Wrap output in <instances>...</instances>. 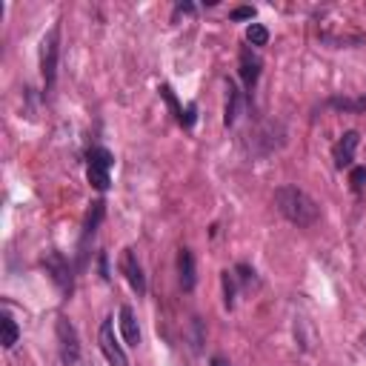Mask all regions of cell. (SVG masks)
I'll list each match as a JSON object with an SVG mask.
<instances>
[{
  "instance_id": "obj_1",
  "label": "cell",
  "mask_w": 366,
  "mask_h": 366,
  "mask_svg": "<svg viewBox=\"0 0 366 366\" xmlns=\"http://www.w3.org/2000/svg\"><path fill=\"white\" fill-rule=\"evenodd\" d=\"M275 206L289 223H295L301 229H309L321 221V206L315 203L312 195H306V192L298 186L275 189Z\"/></svg>"
},
{
  "instance_id": "obj_2",
  "label": "cell",
  "mask_w": 366,
  "mask_h": 366,
  "mask_svg": "<svg viewBox=\"0 0 366 366\" xmlns=\"http://www.w3.org/2000/svg\"><path fill=\"white\" fill-rule=\"evenodd\" d=\"M57 57H61V26H52L41 41V74L46 89H52L57 81Z\"/></svg>"
},
{
  "instance_id": "obj_3",
  "label": "cell",
  "mask_w": 366,
  "mask_h": 366,
  "mask_svg": "<svg viewBox=\"0 0 366 366\" xmlns=\"http://www.w3.org/2000/svg\"><path fill=\"white\" fill-rule=\"evenodd\" d=\"M86 161H89V172H86V175H89V183L98 189V192H106L109 183H112L109 172H112V166H114L112 152L103 149V146H92L89 155H86Z\"/></svg>"
},
{
  "instance_id": "obj_4",
  "label": "cell",
  "mask_w": 366,
  "mask_h": 366,
  "mask_svg": "<svg viewBox=\"0 0 366 366\" xmlns=\"http://www.w3.org/2000/svg\"><path fill=\"white\" fill-rule=\"evenodd\" d=\"M54 329H57V346H61V360L66 366H78V360H81V338H78L74 323L61 315Z\"/></svg>"
},
{
  "instance_id": "obj_5",
  "label": "cell",
  "mask_w": 366,
  "mask_h": 366,
  "mask_svg": "<svg viewBox=\"0 0 366 366\" xmlns=\"http://www.w3.org/2000/svg\"><path fill=\"white\" fill-rule=\"evenodd\" d=\"M98 343H101V352H103V358H106L109 366H129V358H126V352H123L121 340L114 338V326H112V321H103V323H101Z\"/></svg>"
},
{
  "instance_id": "obj_6",
  "label": "cell",
  "mask_w": 366,
  "mask_h": 366,
  "mask_svg": "<svg viewBox=\"0 0 366 366\" xmlns=\"http://www.w3.org/2000/svg\"><path fill=\"white\" fill-rule=\"evenodd\" d=\"M358 143H360V134H358L355 129H349V132H343V134H340V141H338L335 149H332V161H335L338 169H352Z\"/></svg>"
},
{
  "instance_id": "obj_7",
  "label": "cell",
  "mask_w": 366,
  "mask_h": 366,
  "mask_svg": "<svg viewBox=\"0 0 366 366\" xmlns=\"http://www.w3.org/2000/svg\"><path fill=\"white\" fill-rule=\"evenodd\" d=\"M261 57L252 52V49H241V61H238V72H241V81H243V86L252 92L255 86H258V78H261Z\"/></svg>"
},
{
  "instance_id": "obj_8",
  "label": "cell",
  "mask_w": 366,
  "mask_h": 366,
  "mask_svg": "<svg viewBox=\"0 0 366 366\" xmlns=\"http://www.w3.org/2000/svg\"><path fill=\"white\" fill-rule=\"evenodd\" d=\"M121 269H123V275H126V281H129V286L134 289V292H138V295H146V275H143V266H141L138 258H134L132 249H126V252H123Z\"/></svg>"
},
{
  "instance_id": "obj_9",
  "label": "cell",
  "mask_w": 366,
  "mask_h": 366,
  "mask_svg": "<svg viewBox=\"0 0 366 366\" xmlns=\"http://www.w3.org/2000/svg\"><path fill=\"white\" fill-rule=\"evenodd\" d=\"M178 281H181V289L183 292H192L198 283V269H195V255H192V249H181L178 252Z\"/></svg>"
},
{
  "instance_id": "obj_10",
  "label": "cell",
  "mask_w": 366,
  "mask_h": 366,
  "mask_svg": "<svg viewBox=\"0 0 366 366\" xmlns=\"http://www.w3.org/2000/svg\"><path fill=\"white\" fill-rule=\"evenodd\" d=\"M43 266H46V272L52 275V281L61 286L63 292H69V289H72V275H69V263L63 261V255L61 252H49L43 258Z\"/></svg>"
},
{
  "instance_id": "obj_11",
  "label": "cell",
  "mask_w": 366,
  "mask_h": 366,
  "mask_svg": "<svg viewBox=\"0 0 366 366\" xmlns=\"http://www.w3.org/2000/svg\"><path fill=\"white\" fill-rule=\"evenodd\" d=\"M241 112H243V94H241V89L232 81H229L226 83V114H223V123L235 126L238 118H241Z\"/></svg>"
},
{
  "instance_id": "obj_12",
  "label": "cell",
  "mask_w": 366,
  "mask_h": 366,
  "mask_svg": "<svg viewBox=\"0 0 366 366\" xmlns=\"http://www.w3.org/2000/svg\"><path fill=\"white\" fill-rule=\"evenodd\" d=\"M121 335L129 346L141 343V326H138V318H134V312H132V306H121Z\"/></svg>"
},
{
  "instance_id": "obj_13",
  "label": "cell",
  "mask_w": 366,
  "mask_h": 366,
  "mask_svg": "<svg viewBox=\"0 0 366 366\" xmlns=\"http://www.w3.org/2000/svg\"><path fill=\"white\" fill-rule=\"evenodd\" d=\"M106 215V203L103 201H94L92 209H89V215H86V226H83V241H89L94 232H98V226Z\"/></svg>"
},
{
  "instance_id": "obj_14",
  "label": "cell",
  "mask_w": 366,
  "mask_h": 366,
  "mask_svg": "<svg viewBox=\"0 0 366 366\" xmlns=\"http://www.w3.org/2000/svg\"><path fill=\"white\" fill-rule=\"evenodd\" d=\"M0 329H3V338H0V343H3V349H12V346L17 343V338H21V329H17V323L9 312L0 315Z\"/></svg>"
},
{
  "instance_id": "obj_15",
  "label": "cell",
  "mask_w": 366,
  "mask_h": 366,
  "mask_svg": "<svg viewBox=\"0 0 366 366\" xmlns=\"http://www.w3.org/2000/svg\"><path fill=\"white\" fill-rule=\"evenodd\" d=\"M246 41L252 46H266L269 43V29L263 23H249L246 26Z\"/></svg>"
},
{
  "instance_id": "obj_16",
  "label": "cell",
  "mask_w": 366,
  "mask_h": 366,
  "mask_svg": "<svg viewBox=\"0 0 366 366\" xmlns=\"http://www.w3.org/2000/svg\"><path fill=\"white\" fill-rule=\"evenodd\" d=\"M329 106L343 112H366V98H332Z\"/></svg>"
},
{
  "instance_id": "obj_17",
  "label": "cell",
  "mask_w": 366,
  "mask_h": 366,
  "mask_svg": "<svg viewBox=\"0 0 366 366\" xmlns=\"http://www.w3.org/2000/svg\"><path fill=\"white\" fill-rule=\"evenodd\" d=\"M221 281H223V303H226V309H232L235 306V275L223 272Z\"/></svg>"
},
{
  "instance_id": "obj_18",
  "label": "cell",
  "mask_w": 366,
  "mask_h": 366,
  "mask_svg": "<svg viewBox=\"0 0 366 366\" xmlns=\"http://www.w3.org/2000/svg\"><path fill=\"white\" fill-rule=\"evenodd\" d=\"M349 183H352V192H363V186H366V166H352Z\"/></svg>"
},
{
  "instance_id": "obj_19",
  "label": "cell",
  "mask_w": 366,
  "mask_h": 366,
  "mask_svg": "<svg viewBox=\"0 0 366 366\" xmlns=\"http://www.w3.org/2000/svg\"><path fill=\"white\" fill-rule=\"evenodd\" d=\"M161 94H163V101L169 103V109L175 112V118H178V123H181V121H183V109L178 106V101H175V94H172V89H169V86H161Z\"/></svg>"
},
{
  "instance_id": "obj_20",
  "label": "cell",
  "mask_w": 366,
  "mask_h": 366,
  "mask_svg": "<svg viewBox=\"0 0 366 366\" xmlns=\"http://www.w3.org/2000/svg\"><path fill=\"white\" fill-rule=\"evenodd\" d=\"M235 272H238V281H241L243 286H249V283H252V281H255V269H249L246 263H241V266L235 269Z\"/></svg>"
},
{
  "instance_id": "obj_21",
  "label": "cell",
  "mask_w": 366,
  "mask_h": 366,
  "mask_svg": "<svg viewBox=\"0 0 366 366\" xmlns=\"http://www.w3.org/2000/svg\"><path fill=\"white\" fill-rule=\"evenodd\" d=\"M255 17V9L252 6H238L232 9V21H252Z\"/></svg>"
},
{
  "instance_id": "obj_22",
  "label": "cell",
  "mask_w": 366,
  "mask_h": 366,
  "mask_svg": "<svg viewBox=\"0 0 366 366\" xmlns=\"http://www.w3.org/2000/svg\"><path fill=\"white\" fill-rule=\"evenodd\" d=\"M212 366H232V363H229L226 358H221V355H215V358H212Z\"/></svg>"
},
{
  "instance_id": "obj_23",
  "label": "cell",
  "mask_w": 366,
  "mask_h": 366,
  "mask_svg": "<svg viewBox=\"0 0 366 366\" xmlns=\"http://www.w3.org/2000/svg\"><path fill=\"white\" fill-rule=\"evenodd\" d=\"M101 275L109 281V269H106V255H101Z\"/></svg>"
}]
</instances>
